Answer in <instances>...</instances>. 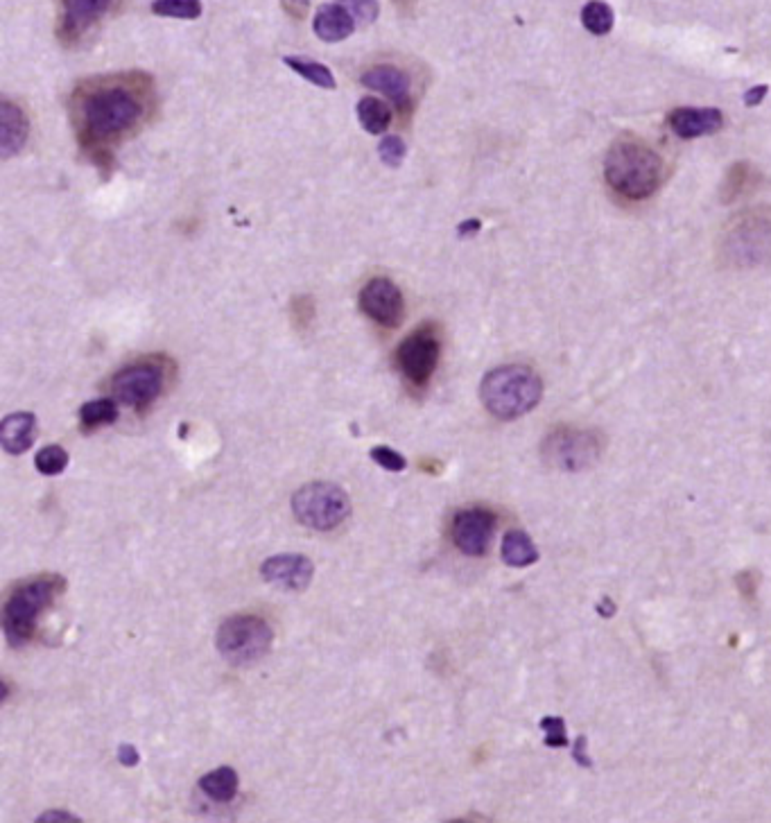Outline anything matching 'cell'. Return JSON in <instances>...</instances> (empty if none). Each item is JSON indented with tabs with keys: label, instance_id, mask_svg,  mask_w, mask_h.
Returning <instances> with one entry per match:
<instances>
[{
	"label": "cell",
	"instance_id": "cell-1",
	"mask_svg": "<svg viewBox=\"0 0 771 823\" xmlns=\"http://www.w3.org/2000/svg\"><path fill=\"white\" fill-rule=\"evenodd\" d=\"M77 102H80L82 134L91 143H105L109 138L120 136L143 116L141 98L123 82L93 84Z\"/></svg>",
	"mask_w": 771,
	"mask_h": 823
},
{
	"label": "cell",
	"instance_id": "cell-2",
	"mask_svg": "<svg viewBox=\"0 0 771 823\" xmlns=\"http://www.w3.org/2000/svg\"><path fill=\"white\" fill-rule=\"evenodd\" d=\"M604 179L620 197L647 199L661 186L663 159L638 138L620 136L604 159Z\"/></svg>",
	"mask_w": 771,
	"mask_h": 823
},
{
	"label": "cell",
	"instance_id": "cell-3",
	"mask_svg": "<svg viewBox=\"0 0 771 823\" xmlns=\"http://www.w3.org/2000/svg\"><path fill=\"white\" fill-rule=\"evenodd\" d=\"M543 383L534 369L525 365L496 367L480 385L482 405L491 417L514 421L532 412L541 403Z\"/></svg>",
	"mask_w": 771,
	"mask_h": 823
},
{
	"label": "cell",
	"instance_id": "cell-4",
	"mask_svg": "<svg viewBox=\"0 0 771 823\" xmlns=\"http://www.w3.org/2000/svg\"><path fill=\"white\" fill-rule=\"evenodd\" d=\"M64 577L50 575L30 579L14 588L10 600L5 602L3 629L5 638L12 647H25L37 634V622L41 613L50 609L59 593H64Z\"/></svg>",
	"mask_w": 771,
	"mask_h": 823
},
{
	"label": "cell",
	"instance_id": "cell-5",
	"mask_svg": "<svg viewBox=\"0 0 771 823\" xmlns=\"http://www.w3.org/2000/svg\"><path fill=\"white\" fill-rule=\"evenodd\" d=\"M274 643V631L258 615H231L220 625L218 636H215V647H218L224 661L242 667L251 665L270 652Z\"/></svg>",
	"mask_w": 771,
	"mask_h": 823
},
{
	"label": "cell",
	"instance_id": "cell-6",
	"mask_svg": "<svg viewBox=\"0 0 771 823\" xmlns=\"http://www.w3.org/2000/svg\"><path fill=\"white\" fill-rule=\"evenodd\" d=\"M292 514L310 530L331 532L351 516V500L337 484L313 482L292 496Z\"/></svg>",
	"mask_w": 771,
	"mask_h": 823
},
{
	"label": "cell",
	"instance_id": "cell-7",
	"mask_svg": "<svg viewBox=\"0 0 771 823\" xmlns=\"http://www.w3.org/2000/svg\"><path fill=\"white\" fill-rule=\"evenodd\" d=\"M604 441L593 430L559 426L543 441V459L548 466L566 473H579L591 469L600 459Z\"/></svg>",
	"mask_w": 771,
	"mask_h": 823
},
{
	"label": "cell",
	"instance_id": "cell-8",
	"mask_svg": "<svg viewBox=\"0 0 771 823\" xmlns=\"http://www.w3.org/2000/svg\"><path fill=\"white\" fill-rule=\"evenodd\" d=\"M726 256L735 265H758L771 261V218L762 213H747L729 231L724 240Z\"/></svg>",
	"mask_w": 771,
	"mask_h": 823
},
{
	"label": "cell",
	"instance_id": "cell-9",
	"mask_svg": "<svg viewBox=\"0 0 771 823\" xmlns=\"http://www.w3.org/2000/svg\"><path fill=\"white\" fill-rule=\"evenodd\" d=\"M441 353V342L435 328L421 326L405 337L396 351V365L412 385L426 387L435 374Z\"/></svg>",
	"mask_w": 771,
	"mask_h": 823
},
{
	"label": "cell",
	"instance_id": "cell-10",
	"mask_svg": "<svg viewBox=\"0 0 771 823\" xmlns=\"http://www.w3.org/2000/svg\"><path fill=\"white\" fill-rule=\"evenodd\" d=\"M111 392L118 403L143 412L163 392V371L154 365H132L120 369L111 380Z\"/></svg>",
	"mask_w": 771,
	"mask_h": 823
},
{
	"label": "cell",
	"instance_id": "cell-11",
	"mask_svg": "<svg viewBox=\"0 0 771 823\" xmlns=\"http://www.w3.org/2000/svg\"><path fill=\"white\" fill-rule=\"evenodd\" d=\"M498 518L493 511L473 507L457 511L453 518V543L466 557H484L489 552L493 534H496Z\"/></svg>",
	"mask_w": 771,
	"mask_h": 823
},
{
	"label": "cell",
	"instance_id": "cell-12",
	"mask_svg": "<svg viewBox=\"0 0 771 823\" xmlns=\"http://www.w3.org/2000/svg\"><path fill=\"white\" fill-rule=\"evenodd\" d=\"M360 310L378 326H401L405 315L403 292L398 290L394 281L385 279V276H376V279L367 281L365 288L360 290Z\"/></svg>",
	"mask_w": 771,
	"mask_h": 823
},
{
	"label": "cell",
	"instance_id": "cell-13",
	"mask_svg": "<svg viewBox=\"0 0 771 823\" xmlns=\"http://www.w3.org/2000/svg\"><path fill=\"white\" fill-rule=\"evenodd\" d=\"M261 575L267 584L279 586L281 591H306L313 582L315 566L303 554H279L265 559Z\"/></svg>",
	"mask_w": 771,
	"mask_h": 823
},
{
	"label": "cell",
	"instance_id": "cell-14",
	"mask_svg": "<svg viewBox=\"0 0 771 823\" xmlns=\"http://www.w3.org/2000/svg\"><path fill=\"white\" fill-rule=\"evenodd\" d=\"M59 3H62L59 34H62L66 41H77L84 32H89L95 23L105 19L114 0H59Z\"/></svg>",
	"mask_w": 771,
	"mask_h": 823
},
{
	"label": "cell",
	"instance_id": "cell-15",
	"mask_svg": "<svg viewBox=\"0 0 771 823\" xmlns=\"http://www.w3.org/2000/svg\"><path fill=\"white\" fill-rule=\"evenodd\" d=\"M667 125L674 134L683 141H692V138L715 134L724 127V116L719 109H695V107H681L674 109L670 116H667Z\"/></svg>",
	"mask_w": 771,
	"mask_h": 823
},
{
	"label": "cell",
	"instance_id": "cell-16",
	"mask_svg": "<svg viewBox=\"0 0 771 823\" xmlns=\"http://www.w3.org/2000/svg\"><path fill=\"white\" fill-rule=\"evenodd\" d=\"M360 82L371 91L387 95L389 100L401 107H405L407 102H410V91H412L410 75L392 64H378L374 68H369V71L362 73Z\"/></svg>",
	"mask_w": 771,
	"mask_h": 823
},
{
	"label": "cell",
	"instance_id": "cell-17",
	"mask_svg": "<svg viewBox=\"0 0 771 823\" xmlns=\"http://www.w3.org/2000/svg\"><path fill=\"white\" fill-rule=\"evenodd\" d=\"M30 134V123L25 111L10 100L0 102V152L3 157L21 152Z\"/></svg>",
	"mask_w": 771,
	"mask_h": 823
},
{
	"label": "cell",
	"instance_id": "cell-18",
	"mask_svg": "<svg viewBox=\"0 0 771 823\" xmlns=\"http://www.w3.org/2000/svg\"><path fill=\"white\" fill-rule=\"evenodd\" d=\"M37 439V417L32 412H14L0 423V444L7 455H23Z\"/></svg>",
	"mask_w": 771,
	"mask_h": 823
},
{
	"label": "cell",
	"instance_id": "cell-19",
	"mask_svg": "<svg viewBox=\"0 0 771 823\" xmlns=\"http://www.w3.org/2000/svg\"><path fill=\"white\" fill-rule=\"evenodd\" d=\"M353 16L344 10L340 3H328L322 5L315 14L313 30L322 41L326 43H337L349 39L355 30Z\"/></svg>",
	"mask_w": 771,
	"mask_h": 823
},
{
	"label": "cell",
	"instance_id": "cell-20",
	"mask_svg": "<svg viewBox=\"0 0 771 823\" xmlns=\"http://www.w3.org/2000/svg\"><path fill=\"white\" fill-rule=\"evenodd\" d=\"M502 561L511 568H527L539 559V550H536L534 541L521 530H511L502 539Z\"/></svg>",
	"mask_w": 771,
	"mask_h": 823
},
{
	"label": "cell",
	"instance_id": "cell-21",
	"mask_svg": "<svg viewBox=\"0 0 771 823\" xmlns=\"http://www.w3.org/2000/svg\"><path fill=\"white\" fill-rule=\"evenodd\" d=\"M238 774L231 767H218L209 771V774L199 778V790H202L211 801L229 803L236 799L238 794Z\"/></svg>",
	"mask_w": 771,
	"mask_h": 823
},
{
	"label": "cell",
	"instance_id": "cell-22",
	"mask_svg": "<svg viewBox=\"0 0 771 823\" xmlns=\"http://www.w3.org/2000/svg\"><path fill=\"white\" fill-rule=\"evenodd\" d=\"M358 120L360 125L365 127V132L369 134H385L389 125H392V111L385 105V102H380L378 98H362L358 102Z\"/></svg>",
	"mask_w": 771,
	"mask_h": 823
},
{
	"label": "cell",
	"instance_id": "cell-23",
	"mask_svg": "<svg viewBox=\"0 0 771 823\" xmlns=\"http://www.w3.org/2000/svg\"><path fill=\"white\" fill-rule=\"evenodd\" d=\"M118 419V403L114 398H98V401H89L80 407V423L82 430L91 432L102 426H111Z\"/></svg>",
	"mask_w": 771,
	"mask_h": 823
},
{
	"label": "cell",
	"instance_id": "cell-24",
	"mask_svg": "<svg viewBox=\"0 0 771 823\" xmlns=\"http://www.w3.org/2000/svg\"><path fill=\"white\" fill-rule=\"evenodd\" d=\"M283 64L292 68L294 73L303 80L319 86V89H335V77L333 71L324 64L313 62V59H303V57H285Z\"/></svg>",
	"mask_w": 771,
	"mask_h": 823
},
{
	"label": "cell",
	"instance_id": "cell-25",
	"mask_svg": "<svg viewBox=\"0 0 771 823\" xmlns=\"http://www.w3.org/2000/svg\"><path fill=\"white\" fill-rule=\"evenodd\" d=\"M753 177H756V170L749 163H735V166H731L729 175H726L722 184V202L731 204L742 195H747L753 186Z\"/></svg>",
	"mask_w": 771,
	"mask_h": 823
},
{
	"label": "cell",
	"instance_id": "cell-26",
	"mask_svg": "<svg viewBox=\"0 0 771 823\" xmlns=\"http://www.w3.org/2000/svg\"><path fill=\"white\" fill-rule=\"evenodd\" d=\"M582 23L588 32L595 34V37H604V34H609L613 30L615 16L611 7L602 3V0H591L582 10Z\"/></svg>",
	"mask_w": 771,
	"mask_h": 823
},
{
	"label": "cell",
	"instance_id": "cell-27",
	"mask_svg": "<svg viewBox=\"0 0 771 823\" xmlns=\"http://www.w3.org/2000/svg\"><path fill=\"white\" fill-rule=\"evenodd\" d=\"M152 12L166 19L195 21L202 16V0H154Z\"/></svg>",
	"mask_w": 771,
	"mask_h": 823
},
{
	"label": "cell",
	"instance_id": "cell-28",
	"mask_svg": "<svg viewBox=\"0 0 771 823\" xmlns=\"http://www.w3.org/2000/svg\"><path fill=\"white\" fill-rule=\"evenodd\" d=\"M34 466L41 475H59L66 471L68 453L62 446H46L34 457Z\"/></svg>",
	"mask_w": 771,
	"mask_h": 823
},
{
	"label": "cell",
	"instance_id": "cell-29",
	"mask_svg": "<svg viewBox=\"0 0 771 823\" xmlns=\"http://www.w3.org/2000/svg\"><path fill=\"white\" fill-rule=\"evenodd\" d=\"M346 12L353 16L355 23L360 25H371L380 14V7L376 0H337Z\"/></svg>",
	"mask_w": 771,
	"mask_h": 823
},
{
	"label": "cell",
	"instance_id": "cell-30",
	"mask_svg": "<svg viewBox=\"0 0 771 823\" xmlns=\"http://www.w3.org/2000/svg\"><path fill=\"white\" fill-rule=\"evenodd\" d=\"M378 154H380V161H383L387 168H398L407 154L405 141L401 136H385L383 143H380L378 147Z\"/></svg>",
	"mask_w": 771,
	"mask_h": 823
},
{
	"label": "cell",
	"instance_id": "cell-31",
	"mask_svg": "<svg viewBox=\"0 0 771 823\" xmlns=\"http://www.w3.org/2000/svg\"><path fill=\"white\" fill-rule=\"evenodd\" d=\"M371 459H374L378 466H383V469L389 473H401L407 469V459L398 453V450L389 448V446L371 448Z\"/></svg>",
	"mask_w": 771,
	"mask_h": 823
},
{
	"label": "cell",
	"instance_id": "cell-32",
	"mask_svg": "<svg viewBox=\"0 0 771 823\" xmlns=\"http://www.w3.org/2000/svg\"><path fill=\"white\" fill-rule=\"evenodd\" d=\"M541 729L545 731V744L548 747H568L566 724L561 717H543Z\"/></svg>",
	"mask_w": 771,
	"mask_h": 823
},
{
	"label": "cell",
	"instance_id": "cell-33",
	"mask_svg": "<svg viewBox=\"0 0 771 823\" xmlns=\"http://www.w3.org/2000/svg\"><path fill=\"white\" fill-rule=\"evenodd\" d=\"M313 315H315L313 299H308V297L294 299V303H292V317L297 319V324H299L301 328L310 324V319H313Z\"/></svg>",
	"mask_w": 771,
	"mask_h": 823
},
{
	"label": "cell",
	"instance_id": "cell-34",
	"mask_svg": "<svg viewBox=\"0 0 771 823\" xmlns=\"http://www.w3.org/2000/svg\"><path fill=\"white\" fill-rule=\"evenodd\" d=\"M118 760L123 767H136L138 760H141V753L134 747V744H120L118 747Z\"/></svg>",
	"mask_w": 771,
	"mask_h": 823
},
{
	"label": "cell",
	"instance_id": "cell-35",
	"mask_svg": "<svg viewBox=\"0 0 771 823\" xmlns=\"http://www.w3.org/2000/svg\"><path fill=\"white\" fill-rule=\"evenodd\" d=\"M769 93V89L765 84H760V86H753V89H749L747 93H744V105L747 107H758L762 100H765V95Z\"/></svg>",
	"mask_w": 771,
	"mask_h": 823
},
{
	"label": "cell",
	"instance_id": "cell-36",
	"mask_svg": "<svg viewBox=\"0 0 771 823\" xmlns=\"http://www.w3.org/2000/svg\"><path fill=\"white\" fill-rule=\"evenodd\" d=\"M281 3H283L285 10H288L292 16H297V19H301V16L306 14V10H308L310 0H281Z\"/></svg>",
	"mask_w": 771,
	"mask_h": 823
},
{
	"label": "cell",
	"instance_id": "cell-37",
	"mask_svg": "<svg viewBox=\"0 0 771 823\" xmlns=\"http://www.w3.org/2000/svg\"><path fill=\"white\" fill-rule=\"evenodd\" d=\"M39 823H46V821H80L77 817H73V814H68V812H62V810H53V812H46V814H41V817L37 819Z\"/></svg>",
	"mask_w": 771,
	"mask_h": 823
},
{
	"label": "cell",
	"instance_id": "cell-38",
	"mask_svg": "<svg viewBox=\"0 0 771 823\" xmlns=\"http://www.w3.org/2000/svg\"><path fill=\"white\" fill-rule=\"evenodd\" d=\"M584 747H586V740L584 738H579L577 742H575V758H577V762L579 765H584V767H588L591 765V760H588V756L584 753Z\"/></svg>",
	"mask_w": 771,
	"mask_h": 823
},
{
	"label": "cell",
	"instance_id": "cell-39",
	"mask_svg": "<svg viewBox=\"0 0 771 823\" xmlns=\"http://www.w3.org/2000/svg\"><path fill=\"white\" fill-rule=\"evenodd\" d=\"M480 229V220H469L466 224H462V227H459V233H469V231H478Z\"/></svg>",
	"mask_w": 771,
	"mask_h": 823
},
{
	"label": "cell",
	"instance_id": "cell-40",
	"mask_svg": "<svg viewBox=\"0 0 771 823\" xmlns=\"http://www.w3.org/2000/svg\"><path fill=\"white\" fill-rule=\"evenodd\" d=\"M396 7H401V10H407V7H412L417 0H394Z\"/></svg>",
	"mask_w": 771,
	"mask_h": 823
}]
</instances>
